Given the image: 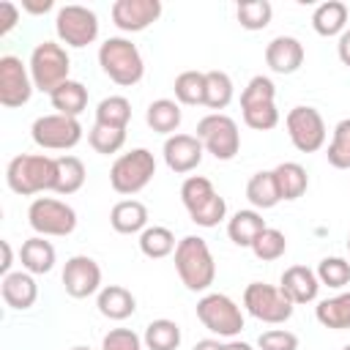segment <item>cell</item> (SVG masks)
I'll list each match as a JSON object with an SVG mask.
<instances>
[{"mask_svg":"<svg viewBox=\"0 0 350 350\" xmlns=\"http://www.w3.org/2000/svg\"><path fill=\"white\" fill-rule=\"evenodd\" d=\"M129 120H131V101L126 96H107V98L98 101V107H96V123L126 129Z\"/></svg>","mask_w":350,"mask_h":350,"instance_id":"cell-36","label":"cell"},{"mask_svg":"<svg viewBox=\"0 0 350 350\" xmlns=\"http://www.w3.org/2000/svg\"><path fill=\"white\" fill-rule=\"evenodd\" d=\"M284 252H287V238H284V232L276 230V227H265V230L254 238V243H252V254H254L257 260H262V262H273V260H279Z\"/></svg>","mask_w":350,"mask_h":350,"instance_id":"cell-39","label":"cell"},{"mask_svg":"<svg viewBox=\"0 0 350 350\" xmlns=\"http://www.w3.org/2000/svg\"><path fill=\"white\" fill-rule=\"evenodd\" d=\"M180 120H183V112H180V104L175 98H156L145 109V123L156 134H167V137L178 134Z\"/></svg>","mask_w":350,"mask_h":350,"instance_id":"cell-26","label":"cell"},{"mask_svg":"<svg viewBox=\"0 0 350 350\" xmlns=\"http://www.w3.org/2000/svg\"><path fill=\"white\" fill-rule=\"evenodd\" d=\"M101 350H145V342L131 328H109L101 339Z\"/></svg>","mask_w":350,"mask_h":350,"instance_id":"cell-44","label":"cell"},{"mask_svg":"<svg viewBox=\"0 0 350 350\" xmlns=\"http://www.w3.org/2000/svg\"><path fill=\"white\" fill-rule=\"evenodd\" d=\"M312 27L317 36L331 38L347 30V5L342 0H325L312 11Z\"/></svg>","mask_w":350,"mask_h":350,"instance_id":"cell-24","label":"cell"},{"mask_svg":"<svg viewBox=\"0 0 350 350\" xmlns=\"http://www.w3.org/2000/svg\"><path fill=\"white\" fill-rule=\"evenodd\" d=\"M284 126H287V137L293 148L301 153H317L325 145L328 129H325L323 115L314 107H304V104L293 107L284 118Z\"/></svg>","mask_w":350,"mask_h":350,"instance_id":"cell-12","label":"cell"},{"mask_svg":"<svg viewBox=\"0 0 350 350\" xmlns=\"http://www.w3.org/2000/svg\"><path fill=\"white\" fill-rule=\"evenodd\" d=\"M19 22V5L11 0H0V36L11 33Z\"/></svg>","mask_w":350,"mask_h":350,"instance_id":"cell-46","label":"cell"},{"mask_svg":"<svg viewBox=\"0 0 350 350\" xmlns=\"http://www.w3.org/2000/svg\"><path fill=\"white\" fill-rule=\"evenodd\" d=\"M172 90L178 104H186V107L205 104V71H194V68L180 71L172 82Z\"/></svg>","mask_w":350,"mask_h":350,"instance_id":"cell-34","label":"cell"},{"mask_svg":"<svg viewBox=\"0 0 350 350\" xmlns=\"http://www.w3.org/2000/svg\"><path fill=\"white\" fill-rule=\"evenodd\" d=\"M260 350H298V336L284 328H271L257 336Z\"/></svg>","mask_w":350,"mask_h":350,"instance_id":"cell-45","label":"cell"},{"mask_svg":"<svg viewBox=\"0 0 350 350\" xmlns=\"http://www.w3.org/2000/svg\"><path fill=\"white\" fill-rule=\"evenodd\" d=\"M71 350H90V347H85V345H77V347H71Z\"/></svg>","mask_w":350,"mask_h":350,"instance_id":"cell-52","label":"cell"},{"mask_svg":"<svg viewBox=\"0 0 350 350\" xmlns=\"http://www.w3.org/2000/svg\"><path fill=\"white\" fill-rule=\"evenodd\" d=\"M243 309L260 323L279 325V323H287L293 317L295 304L279 287L265 284V282H252L243 290Z\"/></svg>","mask_w":350,"mask_h":350,"instance_id":"cell-9","label":"cell"},{"mask_svg":"<svg viewBox=\"0 0 350 350\" xmlns=\"http://www.w3.org/2000/svg\"><path fill=\"white\" fill-rule=\"evenodd\" d=\"M57 161V183H55V194L60 197H68V194H77L82 186H85V164L79 156H71V153H63L55 159Z\"/></svg>","mask_w":350,"mask_h":350,"instance_id":"cell-30","label":"cell"},{"mask_svg":"<svg viewBox=\"0 0 350 350\" xmlns=\"http://www.w3.org/2000/svg\"><path fill=\"white\" fill-rule=\"evenodd\" d=\"M55 33H57V38H60L66 46L82 49V46H88V44H93V41L98 38V16H96V11L88 8V5L68 3V5L57 8Z\"/></svg>","mask_w":350,"mask_h":350,"instance_id":"cell-11","label":"cell"},{"mask_svg":"<svg viewBox=\"0 0 350 350\" xmlns=\"http://www.w3.org/2000/svg\"><path fill=\"white\" fill-rule=\"evenodd\" d=\"M336 55H339L342 66H347V68H350V27L339 36V41H336Z\"/></svg>","mask_w":350,"mask_h":350,"instance_id":"cell-47","label":"cell"},{"mask_svg":"<svg viewBox=\"0 0 350 350\" xmlns=\"http://www.w3.org/2000/svg\"><path fill=\"white\" fill-rule=\"evenodd\" d=\"M156 175V159L148 148H134L129 153H120L109 167V186L123 194L134 197L139 194Z\"/></svg>","mask_w":350,"mask_h":350,"instance_id":"cell-5","label":"cell"},{"mask_svg":"<svg viewBox=\"0 0 350 350\" xmlns=\"http://www.w3.org/2000/svg\"><path fill=\"white\" fill-rule=\"evenodd\" d=\"M161 153H164V164H167L172 172L186 175V172H191V170L200 167L205 148H202V142L197 139V134H172V137L164 139Z\"/></svg>","mask_w":350,"mask_h":350,"instance_id":"cell-16","label":"cell"},{"mask_svg":"<svg viewBox=\"0 0 350 350\" xmlns=\"http://www.w3.org/2000/svg\"><path fill=\"white\" fill-rule=\"evenodd\" d=\"M216 194V189H213V183L208 180V178H202V175H189L183 183H180V202H183V208L191 213L194 208H200L205 200H211Z\"/></svg>","mask_w":350,"mask_h":350,"instance_id":"cell-42","label":"cell"},{"mask_svg":"<svg viewBox=\"0 0 350 350\" xmlns=\"http://www.w3.org/2000/svg\"><path fill=\"white\" fill-rule=\"evenodd\" d=\"M98 66L120 88H131L145 77V60L137 44L123 36H112L98 46Z\"/></svg>","mask_w":350,"mask_h":350,"instance_id":"cell-3","label":"cell"},{"mask_svg":"<svg viewBox=\"0 0 350 350\" xmlns=\"http://www.w3.org/2000/svg\"><path fill=\"white\" fill-rule=\"evenodd\" d=\"M5 183L14 194L33 197L41 191H55L57 183V161L44 153H22L14 156L5 167Z\"/></svg>","mask_w":350,"mask_h":350,"instance_id":"cell-1","label":"cell"},{"mask_svg":"<svg viewBox=\"0 0 350 350\" xmlns=\"http://www.w3.org/2000/svg\"><path fill=\"white\" fill-rule=\"evenodd\" d=\"M235 96V85L227 71H205V107L213 112H221Z\"/></svg>","mask_w":350,"mask_h":350,"instance_id":"cell-33","label":"cell"},{"mask_svg":"<svg viewBox=\"0 0 350 350\" xmlns=\"http://www.w3.org/2000/svg\"><path fill=\"white\" fill-rule=\"evenodd\" d=\"M243 123L254 131H271L279 126V109L276 104H257V107H243L241 109Z\"/></svg>","mask_w":350,"mask_h":350,"instance_id":"cell-43","label":"cell"},{"mask_svg":"<svg viewBox=\"0 0 350 350\" xmlns=\"http://www.w3.org/2000/svg\"><path fill=\"white\" fill-rule=\"evenodd\" d=\"M257 104H276V85H273L271 77L257 74L241 90V109L243 107H257Z\"/></svg>","mask_w":350,"mask_h":350,"instance_id":"cell-41","label":"cell"},{"mask_svg":"<svg viewBox=\"0 0 350 350\" xmlns=\"http://www.w3.org/2000/svg\"><path fill=\"white\" fill-rule=\"evenodd\" d=\"M82 123L79 118H68V115H41L33 120L30 126V137L38 148L44 150H71L82 142Z\"/></svg>","mask_w":350,"mask_h":350,"instance_id":"cell-10","label":"cell"},{"mask_svg":"<svg viewBox=\"0 0 350 350\" xmlns=\"http://www.w3.org/2000/svg\"><path fill=\"white\" fill-rule=\"evenodd\" d=\"M49 104L57 115H68V118H79L88 109V88L77 79H66L60 88H55L49 93Z\"/></svg>","mask_w":350,"mask_h":350,"instance_id":"cell-25","label":"cell"},{"mask_svg":"<svg viewBox=\"0 0 350 350\" xmlns=\"http://www.w3.org/2000/svg\"><path fill=\"white\" fill-rule=\"evenodd\" d=\"M27 68H30V77H33V85L36 90L41 93H52L55 88H60L71 71V57L66 52L63 44L57 41H41L33 46L30 52V60H27Z\"/></svg>","mask_w":350,"mask_h":350,"instance_id":"cell-4","label":"cell"},{"mask_svg":"<svg viewBox=\"0 0 350 350\" xmlns=\"http://www.w3.org/2000/svg\"><path fill=\"white\" fill-rule=\"evenodd\" d=\"M197 139L202 142L205 153H211L219 161H230L241 150L238 123L230 115H224V112H211V115L200 118V123H197Z\"/></svg>","mask_w":350,"mask_h":350,"instance_id":"cell-8","label":"cell"},{"mask_svg":"<svg viewBox=\"0 0 350 350\" xmlns=\"http://www.w3.org/2000/svg\"><path fill=\"white\" fill-rule=\"evenodd\" d=\"M265 219L260 211L254 208H243V211H235L230 219H227V235L235 246H243V249H252L254 238L265 230Z\"/></svg>","mask_w":350,"mask_h":350,"instance_id":"cell-21","label":"cell"},{"mask_svg":"<svg viewBox=\"0 0 350 350\" xmlns=\"http://www.w3.org/2000/svg\"><path fill=\"white\" fill-rule=\"evenodd\" d=\"M347 252H350V232H347Z\"/></svg>","mask_w":350,"mask_h":350,"instance_id":"cell-53","label":"cell"},{"mask_svg":"<svg viewBox=\"0 0 350 350\" xmlns=\"http://www.w3.org/2000/svg\"><path fill=\"white\" fill-rule=\"evenodd\" d=\"M175 271L186 290L205 293L216 279V260L211 254V246L200 235H186L175 246Z\"/></svg>","mask_w":350,"mask_h":350,"instance_id":"cell-2","label":"cell"},{"mask_svg":"<svg viewBox=\"0 0 350 350\" xmlns=\"http://www.w3.org/2000/svg\"><path fill=\"white\" fill-rule=\"evenodd\" d=\"M224 350H254L249 342H241V339H230L227 345H224Z\"/></svg>","mask_w":350,"mask_h":350,"instance_id":"cell-51","label":"cell"},{"mask_svg":"<svg viewBox=\"0 0 350 350\" xmlns=\"http://www.w3.org/2000/svg\"><path fill=\"white\" fill-rule=\"evenodd\" d=\"M96 306H98L101 317L120 323V320H126V317H131V314L137 312V298H134V293L126 290L123 284H107V287L98 290Z\"/></svg>","mask_w":350,"mask_h":350,"instance_id":"cell-20","label":"cell"},{"mask_svg":"<svg viewBox=\"0 0 350 350\" xmlns=\"http://www.w3.org/2000/svg\"><path fill=\"white\" fill-rule=\"evenodd\" d=\"M145 350H178L180 347V325L170 317L150 320L142 334Z\"/></svg>","mask_w":350,"mask_h":350,"instance_id":"cell-31","label":"cell"},{"mask_svg":"<svg viewBox=\"0 0 350 350\" xmlns=\"http://www.w3.org/2000/svg\"><path fill=\"white\" fill-rule=\"evenodd\" d=\"M273 178L279 186L282 200H298L309 189V175L298 161H282L273 167Z\"/></svg>","mask_w":350,"mask_h":350,"instance_id":"cell-29","label":"cell"},{"mask_svg":"<svg viewBox=\"0 0 350 350\" xmlns=\"http://www.w3.org/2000/svg\"><path fill=\"white\" fill-rule=\"evenodd\" d=\"M191 350H224V345L219 339H200Z\"/></svg>","mask_w":350,"mask_h":350,"instance_id":"cell-50","label":"cell"},{"mask_svg":"<svg viewBox=\"0 0 350 350\" xmlns=\"http://www.w3.org/2000/svg\"><path fill=\"white\" fill-rule=\"evenodd\" d=\"M0 246H3V262H0V273H3V276H8V273H11V265H14V252H11V243H8V241H0Z\"/></svg>","mask_w":350,"mask_h":350,"instance_id":"cell-49","label":"cell"},{"mask_svg":"<svg viewBox=\"0 0 350 350\" xmlns=\"http://www.w3.org/2000/svg\"><path fill=\"white\" fill-rule=\"evenodd\" d=\"M325 159L336 170H350V118H342L334 126V134H331Z\"/></svg>","mask_w":350,"mask_h":350,"instance_id":"cell-37","label":"cell"},{"mask_svg":"<svg viewBox=\"0 0 350 350\" xmlns=\"http://www.w3.org/2000/svg\"><path fill=\"white\" fill-rule=\"evenodd\" d=\"M279 290H282L295 306L312 304V301H317L320 279H317V273H314L312 268H306V265H290V268H284V273H282V279H279Z\"/></svg>","mask_w":350,"mask_h":350,"instance_id":"cell-18","label":"cell"},{"mask_svg":"<svg viewBox=\"0 0 350 350\" xmlns=\"http://www.w3.org/2000/svg\"><path fill=\"white\" fill-rule=\"evenodd\" d=\"M0 295H3L5 306L16 309V312H25V309H30L36 304L38 284H36L33 273H27V271H11L0 282Z\"/></svg>","mask_w":350,"mask_h":350,"instance_id":"cell-19","label":"cell"},{"mask_svg":"<svg viewBox=\"0 0 350 350\" xmlns=\"http://www.w3.org/2000/svg\"><path fill=\"white\" fill-rule=\"evenodd\" d=\"M317 279L320 287H331V290H342L345 284H350V262L345 257H323L317 262Z\"/></svg>","mask_w":350,"mask_h":350,"instance_id":"cell-40","label":"cell"},{"mask_svg":"<svg viewBox=\"0 0 350 350\" xmlns=\"http://www.w3.org/2000/svg\"><path fill=\"white\" fill-rule=\"evenodd\" d=\"M33 90L36 85H33L30 68L16 55H3L0 57V104L8 109L25 107Z\"/></svg>","mask_w":350,"mask_h":350,"instance_id":"cell-13","label":"cell"},{"mask_svg":"<svg viewBox=\"0 0 350 350\" xmlns=\"http://www.w3.org/2000/svg\"><path fill=\"white\" fill-rule=\"evenodd\" d=\"M109 224L120 235H137L148 227V208L139 200H120L109 211Z\"/></svg>","mask_w":350,"mask_h":350,"instance_id":"cell-23","label":"cell"},{"mask_svg":"<svg viewBox=\"0 0 350 350\" xmlns=\"http://www.w3.org/2000/svg\"><path fill=\"white\" fill-rule=\"evenodd\" d=\"M88 142L96 153L109 156L118 153L126 145V129H115V126H104V123H93L88 131Z\"/></svg>","mask_w":350,"mask_h":350,"instance_id":"cell-38","label":"cell"},{"mask_svg":"<svg viewBox=\"0 0 350 350\" xmlns=\"http://www.w3.org/2000/svg\"><path fill=\"white\" fill-rule=\"evenodd\" d=\"M55 246L44 238V235H33L22 243L19 249V260H22V271L33 273V276H41V273H49L55 268Z\"/></svg>","mask_w":350,"mask_h":350,"instance_id":"cell-22","label":"cell"},{"mask_svg":"<svg viewBox=\"0 0 350 350\" xmlns=\"http://www.w3.org/2000/svg\"><path fill=\"white\" fill-rule=\"evenodd\" d=\"M55 3L52 0H22V11H27V14H46L49 8H52Z\"/></svg>","mask_w":350,"mask_h":350,"instance_id":"cell-48","label":"cell"},{"mask_svg":"<svg viewBox=\"0 0 350 350\" xmlns=\"http://www.w3.org/2000/svg\"><path fill=\"white\" fill-rule=\"evenodd\" d=\"M342 350H350V345H345V347H342Z\"/></svg>","mask_w":350,"mask_h":350,"instance_id":"cell-54","label":"cell"},{"mask_svg":"<svg viewBox=\"0 0 350 350\" xmlns=\"http://www.w3.org/2000/svg\"><path fill=\"white\" fill-rule=\"evenodd\" d=\"M175 235L170 227H161V224H148L142 232H139V252L150 260H161V257H170L175 252Z\"/></svg>","mask_w":350,"mask_h":350,"instance_id":"cell-32","label":"cell"},{"mask_svg":"<svg viewBox=\"0 0 350 350\" xmlns=\"http://www.w3.org/2000/svg\"><path fill=\"white\" fill-rule=\"evenodd\" d=\"M197 320L211 334L224 336V339H235L243 331V312L224 293H205L197 301Z\"/></svg>","mask_w":350,"mask_h":350,"instance_id":"cell-7","label":"cell"},{"mask_svg":"<svg viewBox=\"0 0 350 350\" xmlns=\"http://www.w3.org/2000/svg\"><path fill=\"white\" fill-rule=\"evenodd\" d=\"M63 290L71 298L98 295L101 290V265L88 254H74L63 265Z\"/></svg>","mask_w":350,"mask_h":350,"instance_id":"cell-14","label":"cell"},{"mask_svg":"<svg viewBox=\"0 0 350 350\" xmlns=\"http://www.w3.org/2000/svg\"><path fill=\"white\" fill-rule=\"evenodd\" d=\"M265 63L273 74H295L304 66V44L295 36H276L265 44Z\"/></svg>","mask_w":350,"mask_h":350,"instance_id":"cell-17","label":"cell"},{"mask_svg":"<svg viewBox=\"0 0 350 350\" xmlns=\"http://www.w3.org/2000/svg\"><path fill=\"white\" fill-rule=\"evenodd\" d=\"M27 224L36 235L44 238H63L77 230V211L55 197H36L27 208Z\"/></svg>","mask_w":350,"mask_h":350,"instance_id":"cell-6","label":"cell"},{"mask_svg":"<svg viewBox=\"0 0 350 350\" xmlns=\"http://www.w3.org/2000/svg\"><path fill=\"white\" fill-rule=\"evenodd\" d=\"M235 16H238V25L243 30H265L271 25V16H273V5L268 0H243L238 3L235 8Z\"/></svg>","mask_w":350,"mask_h":350,"instance_id":"cell-35","label":"cell"},{"mask_svg":"<svg viewBox=\"0 0 350 350\" xmlns=\"http://www.w3.org/2000/svg\"><path fill=\"white\" fill-rule=\"evenodd\" d=\"M246 200L252 202L254 211H271L282 202V194H279V186H276V178H273V170H260L249 178L246 183Z\"/></svg>","mask_w":350,"mask_h":350,"instance_id":"cell-27","label":"cell"},{"mask_svg":"<svg viewBox=\"0 0 350 350\" xmlns=\"http://www.w3.org/2000/svg\"><path fill=\"white\" fill-rule=\"evenodd\" d=\"M314 317H317V323H320L323 328H331V331H345V328H350V290L317 301Z\"/></svg>","mask_w":350,"mask_h":350,"instance_id":"cell-28","label":"cell"},{"mask_svg":"<svg viewBox=\"0 0 350 350\" xmlns=\"http://www.w3.org/2000/svg\"><path fill=\"white\" fill-rule=\"evenodd\" d=\"M112 22L123 33H142L161 16V0H115Z\"/></svg>","mask_w":350,"mask_h":350,"instance_id":"cell-15","label":"cell"}]
</instances>
